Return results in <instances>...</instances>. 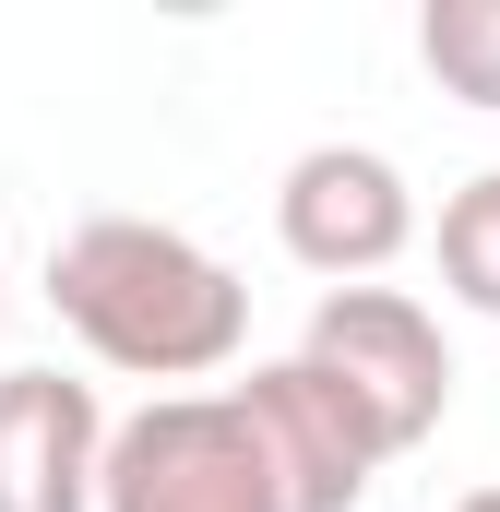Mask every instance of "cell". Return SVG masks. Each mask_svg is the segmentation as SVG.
<instances>
[{"mask_svg":"<svg viewBox=\"0 0 500 512\" xmlns=\"http://www.w3.org/2000/svg\"><path fill=\"white\" fill-rule=\"evenodd\" d=\"M0 322H12V274H0Z\"/></svg>","mask_w":500,"mask_h":512,"instance_id":"10","label":"cell"},{"mask_svg":"<svg viewBox=\"0 0 500 512\" xmlns=\"http://www.w3.org/2000/svg\"><path fill=\"white\" fill-rule=\"evenodd\" d=\"M108 405L72 370H0V512H96Z\"/></svg>","mask_w":500,"mask_h":512,"instance_id":"6","label":"cell"},{"mask_svg":"<svg viewBox=\"0 0 500 512\" xmlns=\"http://www.w3.org/2000/svg\"><path fill=\"white\" fill-rule=\"evenodd\" d=\"M417 60L441 72V96L500 108V0H429L417 12Z\"/></svg>","mask_w":500,"mask_h":512,"instance_id":"7","label":"cell"},{"mask_svg":"<svg viewBox=\"0 0 500 512\" xmlns=\"http://www.w3.org/2000/svg\"><path fill=\"white\" fill-rule=\"evenodd\" d=\"M48 310L131 382H215L250 346V286L155 215H84L48 251Z\"/></svg>","mask_w":500,"mask_h":512,"instance_id":"1","label":"cell"},{"mask_svg":"<svg viewBox=\"0 0 500 512\" xmlns=\"http://www.w3.org/2000/svg\"><path fill=\"white\" fill-rule=\"evenodd\" d=\"M227 405L250 417L262 465H274V501L286 512H358L381 477V441L358 429V405L322 382L310 358H262L250 382H227Z\"/></svg>","mask_w":500,"mask_h":512,"instance_id":"5","label":"cell"},{"mask_svg":"<svg viewBox=\"0 0 500 512\" xmlns=\"http://www.w3.org/2000/svg\"><path fill=\"white\" fill-rule=\"evenodd\" d=\"M453 512H500V489H465V501H453Z\"/></svg>","mask_w":500,"mask_h":512,"instance_id":"9","label":"cell"},{"mask_svg":"<svg viewBox=\"0 0 500 512\" xmlns=\"http://www.w3.org/2000/svg\"><path fill=\"white\" fill-rule=\"evenodd\" d=\"M441 286L500 322V167H477V179L441 203Z\"/></svg>","mask_w":500,"mask_h":512,"instance_id":"8","label":"cell"},{"mask_svg":"<svg viewBox=\"0 0 500 512\" xmlns=\"http://www.w3.org/2000/svg\"><path fill=\"white\" fill-rule=\"evenodd\" d=\"M298 358L358 405V429L381 441V465L417 453V441L453 417V346H441V322H429L405 286H322Z\"/></svg>","mask_w":500,"mask_h":512,"instance_id":"2","label":"cell"},{"mask_svg":"<svg viewBox=\"0 0 500 512\" xmlns=\"http://www.w3.org/2000/svg\"><path fill=\"white\" fill-rule=\"evenodd\" d=\"M96 512H286V501L227 393H155L143 417L108 429Z\"/></svg>","mask_w":500,"mask_h":512,"instance_id":"3","label":"cell"},{"mask_svg":"<svg viewBox=\"0 0 500 512\" xmlns=\"http://www.w3.org/2000/svg\"><path fill=\"white\" fill-rule=\"evenodd\" d=\"M274 239H286V262H310L334 286H370L381 262H405V239H417V191L370 143H310L286 167V191H274Z\"/></svg>","mask_w":500,"mask_h":512,"instance_id":"4","label":"cell"}]
</instances>
